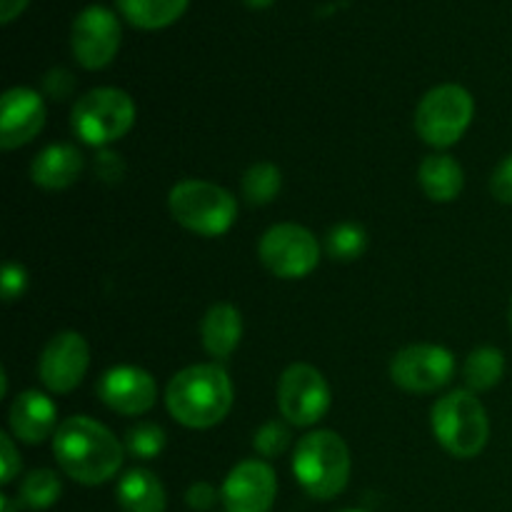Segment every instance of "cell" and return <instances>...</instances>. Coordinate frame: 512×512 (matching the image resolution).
<instances>
[{"label":"cell","instance_id":"cell-1","mask_svg":"<svg viewBox=\"0 0 512 512\" xmlns=\"http://www.w3.org/2000/svg\"><path fill=\"white\" fill-rule=\"evenodd\" d=\"M53 455L60 470L75 483L100 485L118 475L125 448L103 423L88 415H73L55 430Z\"/></svg>","mask_w":512,"mask_h":512},{"label":"cell","instance_id":"cell-2","mask_svg":"<svg viewBox=\"0 0 512 512\" xmlns=\"http://www.w3.org/2000/svg\"><path fill=\"white\" fill-rule=\"evenodd\" d=\"M165 405L185 428L208 430L223 423L233 408V383L220 365H190L168 383Z\"/></svg>","mask_w":512,"mask_h":512},{"label":"cell","instance_id":"cell-3","mask_svg":"<svg viewBox=\"0 0 512 512\" xmlns=\"http://www.w3.org/2000/svg\"><path fill=\"white\" fill-rule=\"evenodd\" d=\"M293 473L310 498H338L350 480L348 443L333 430H313L303 435L295 445Z\"/></svg>","mask_w":512,"mask_h":512},{"label":"cell","instance_id":"cell-4","mask_svg":"<svg viewBox=\"0 0 512 512\" xmlns=\"http://www.w3.org/2000/svg\"><path fill=\"white\" fill-rule=\"evenodd\" d=\"M430 423H433L435 440L453 458L470 460L483 453L488 445L490 420L485 405L473 390H453L435 400Z\"/></svg>","mask_w":512,"mask_h":512},{"label":"cell","instance_id":"cell-5","mask_svg":"<svg viewBox=\"0 0 512 512\" xmlns=\"http://www.w3.org/2000/svg\"><path fill=\"white\" fill-rule=\"evenodd\" d=\"M175 223L203 238H218L235 225L238 200L233 193L208 180H180L168 195Z\"/></svg>","mask_w":512,"mask_h":512},{"label":"cell","instance_id":"cell-6","mask_svg":"<svg viewBox=\"0 0 512 512\" xmlns=\"http://www.w3.org/2000/svg\"><path fill=\"white\" fill-rule=\"evenodd\" d=\"M135 123V103L120 88H93L80 95L70 113L73 133L93 148H105L123 138Z\"/></svg>","mask_w":512,"mask_h":512},{"label":"cell","instance_id":"cell-7","mask_svg":"<svg viewBox=\"0 0 512 512\" xmlns=\"http://www.w3.org/2000/svg\"><path fill=\"white\" fill-rule=\"evenodd\" d=\"M475 100L463 85L445 83L428 90L415 110V133L433 148H450L473 123Z\"/></svg>","mask_w":512,"mask_h":512},{"label":"cell","instance_id":"cell-8","mask_svg":"<svg viewBox=\"0 0 512 512\" xmlns=\"http://www.w3.org/2000/svg\"><path fill=\"white\" fill-rule=\"evenodd\" d=\"M258 258L275 278L300 280L318 268L320 243L303 225L280 223L265 230L258 245Z\"/></svg>","mask_w":512,"mask_h":512},{"label":"cell","instance_id":"cell-9","mask_svg":"<svg viewBox=\"0 0 512 512\" xmlns=\"http://www.w3.org/2000/svg\"><path fill=\"white\" fill-rule=\"evenodd\" d=\"M278 408L285 423L295 428H313L330 410V385L318 368L293 363L278 383Z\"/></svg>","mask_w":512,"mask_h":512},{"label":"cell","instance_id":"cell-10","mask_svg":"<svg viewBox=\"0 0 512 512\" xmlns=\"http://www.w3.org/2000/svg\"><path fill=\"white\" fill-rule=\"evenodd\" d=\"M455 375V358L448 348L433 343L408 345L395 353L390 378L405 393H435Z\"/></svg>","mask_w":512,"mask_h":512},{"label":"cell","instance_id":"cell-11","mask_svg":"<svg viewBox=\"0 0 512 512\" xmlns=\"http://www.w3.org/2000/svg\"><path fill=\"white\" fill-rule=\"evenodd\" d=\"M120 20L105 5H88L80 10L70 30L73 55L85 70H100L115 58L120 48Z\"/></svg>","mask_w":512,"mask_h":512},{"label":"cell","instance_id":"cell-12","mask_svg":"<svg viewBox=\"0 0 512 512\" xmlns=\"http://www.w3.org/2000/svg\"><path fill=\"white\" fill-rule=\"evenodd\" d=\"M90 365V348L85 338L73 330L53 335L40 353L38 373L45 388L55 395L73 393L83 383Z\"/></svg>","mask_w":512,"mask_h":512},{"label":"cell","instance_id":"cell-13","mask_svg":"<svg viewBox=\"0 0 512 512\" xmlns=\"http://www.w3.org/2000/svg\"><path fill=\"white\" fill-rule=\"evenodd\" d=\"M278 495V478L265 460H243L220 488L225 512H270Z\"/></svg>","mask_w":512,"mask_h":512},{"label":"cell","instance_id":"cell-14","mask_svg":"<svg viewBox=\"0 0 512 512\" xmlns=\"http://www.w3.org/2000/svg\"><path fill=\"white\" fill-rule=\"evenodd\" d=\"M98 395L113 413L143 415L158 400V385L153 375L138 365H115L100 378Z\"/></svg>","mask_w":512,"mask_h":512},{"label":"cell","instance_id":"cell-15","mask_svg":"<svg viewBox=\"0 0 512 512\" xmlns=\"http://www.w3.org/2000/svg\"><path fill=\"white\" fill-rule=\"evenodd\" d=\"M45 125V103L33 88H10L0 100V148L15 150L30 143Z\"/></svg>","mask_w":512,"mask_h":512},{"label":"cell","instance_id":"cell-16","mask_svg":"<svg viewBox=\"0 0 512 512\" xmlns=\"http://www.w3.org/2000/svg\"><path fill=\"white\" fill-rule=\"evenodd\" d=\"M10 430L20 443L38 445L58 430V408L38 390H25L10 405Z\"/></svg>","mask_w":512,"mask_h":512},{"label":"cell","instance_id":"cell-17","mask_svg":"<svg viewBox=\"0 0 512 512\" xmlns=\"http://www.w3.org/2000/svg\"><path fill=\"white\" fill-rule=\"evenodd\" d=\"M83 155L70 143H53L35 155L30 178L43 190H65L80 178Z\"/></svg>","mask_w":512,"mask_h":512},{"label":"cell","instance_id":"cell-18","mask_svg":"<svg viewBox=\"0 0 512 512\" xmlns=\"http://www.w3.org/2000/svg\"><path fill=\"white\" fill-rule=\"evenodd\" d=\"M243 338V315L235 305L215 303L200 320V340L208 355L225 360L235 353Z\"/></svg>","mask_w":512,"mask_h":512},{"label":"cell","instance_id":"cell-19","mask_svg":"<svg viewBox=\"0 0 512 512\" xmlns=\"http://www.w3.org/2000/svg\"><path fill=\"white\" fill-rule=\"evenodd\" d=\"M115 498L123 512H165L168 498L165 488L153 470L135 468L120 478Z\"/></svg>","mask_w":512,"mask_h":512},{"label":"cell","instance_id":"cell-20","mask_svg":"<svg viewBox=\"0 0 512 512\" xmlns=\"http://www.w3.org/2000/svg\"><path fill=\"white\" fill-rule=\"evenodd\" d=\"M418 183L433 203H453L465 185V173L453 155H428L418 168Z\"/></svg>","mask_w":512,"mask_h":512},{"label":"cell","instance_id":"cell-21","mask_svg":"<svg viewBox=\"0 0 512 512\" xmlns=\"http://www.w3.org/2000/svg\"><path fill=\"white\" fill-rule=\"evenodd\" d=\"M190 0H115L130 25L140 30H160L180 18Z\"/></svg>","mask_w":512,"mask_h":512},{"label":"cell","instance_id":"cell-22","mask_svg":"<svg viewBox=\"0 0 512 512\" xmlns=\"http://www.w3.org/2000/svg\"><path fill=\"white\" fill-rule=\"evenodd\" d=\"M503 375H505V355H503V350L493 348V345L475 348L473 353L465 358L463 378L473 393H485V390H493L495 385L503 380Z\"/></svg>","mask_w":512,"mask_h":512},{"label":"cell","instance_id":"cell-23","mask_svg":"<svg viewBox=\"0 0 512 512\" xmlns=\"http://www.w3.org/2000/svg\"><path fill=\"white\" fill-rule=\"evenodd\" d=\"M60 495H63V483H60L58 473L40 468L25 475V480L20 483L18 505L28 510H48L58 503Z\"/></svg>","mask_w":512,"mask_h":512},{"label":"cell","instance_id":"cell-24","mask_svg":"<svg viewBox=\"0 0 512 512\" xmlns=\"http://www.w3.org/2000/svg\"><path fill=\"white\" fill-rule=\"evenodd\" d=\"M283 185V173L278 165L260 160L253 163L243 175V195L250 205H268L273 203Z\"/></svg>","mask_w":512,"mask_h":512},{"label":"cell","instance_id":"cell-25","mask_svg":"<svg viewBox=\"0 0 512 512\" xmlns=\"http://www.w3.org/2000/svg\"><path fill=\"white\" fill-rule=\"evenodd\" d=\"M325 250L333 260L353 263V260L363 258V253L368 250V233L358 223H338L330 228L328 238H325Z\"/></svg>","mask_w":512,"mask_h":512},{"label":"cell","instance_id":"cell-26","mask_svg":"<svg viewBox=\"0 0 512 512\" xmlns=\"http://www.w3.org/2000/svg\"><path fill=\"white\" fill-rule=\"evenodd\" d=\"M125 448L133 458L153 460L165 448V430L155 423H138L125 435Z\"/></svg>","mask_w":512,"mask_h":512},{"label":"cell","instance_id":"cell-27","mask_svg":"<svg viewBox=\"0 0 512 512\" xmlns=\"http://www.w3.org/2000/svg\"><path fill=\"white\" fill-rule=\"evenodd\" d=\"M288 445H290V428L285 423H280V420H270V423H265L253 438L255 453L265 460H273L278 458V455H283L285 450H288Z\"/></svg>","mask_w":512,"mask_h":512},{"label":"cell","instance_id":"cell-28","mask_svg":"<svg viewBox=\"0 0 512 512\" xmlns=\"http://www.w3.org/2000/svg\"><path fill=\"white\" fill-rule=\"evenodd\" d=\"M0 288H3V300L5 303H13L28 288V273H25L23 265L18 263H5L3 265V278H0Z\"/></svg>","mask_w":512,"mask_h":512},{"label":"cell","instance_id":"cell-29","mask_svg":"<svg viewBox=\"0 0 512 512\" xmlns=\"http://www.w3.org/2000/svg\"><path fill=\"white\" fill-rule=\"evenodd\" d=\"M490 193H493V198L500 200V203L512 205V155H508V158L493 170Z\"/></svg>","mask_w":512,"mask_h":512},{"label":"cell","instance_id":"cell-30","mask_svg":"<svg viewBox=\"0 0 512 512\" xmlns=\"http://www.w3.org/2000/svg\"><path fill=\"white\" fill-rule=\"evenodd\" d=\"M43 88H45V93H48L53 100L68 98V95L73 93V88H75L73 73H70V70H65V68H53L48 75H45Z\"/></svg>","mask_w":512,"mask_h":512},{"label":"cell","instance_id":"cell-31","mask_svg":"<svg viewBox=\"0 0 512 512\" xmlns=\"http://www.w3.org/2000/svg\"><path fill=\"white\" fill-rule=\"evenodd\" d=\"M218 490L213 488L210 483H205V480H200V483H193L188 488V493H185V503H188L190 510H210L215 503H218Z\"/></svg>","mask_w":512,"mask_h":512},{"label":"cell","instance_id":"cell-32","mask_svg":"<svg viewBox=\"0 0 512 512\" xmlns=\"http://www.w3.org/2000/svg\"><path fill=\"white\" fill-rule=\"evenodd\" d=\"M0 460H3V478L0 480H3V485L13 483L15 475L20 473V455L8 433H0Z\"/></svg>","mask_w":512,"mask_h":512},{"label":"cell","instance_id":"cell-33","mask_svg":"<svg viewBox=\"0 0 512 512\" xmlns=\"http://www.w3.org/2000/svg\"><path fill=\"white\" fill-rule=\"evenodd\" d=\"M95 170H98V175L103 180H118L123 178V160H120L115 153L103 150V153L95 158Z\"/></svg>","mask_w":512,"mask_h":512},{"label":"cell","instance_id":"cell-34","mask_svg":"<svg viewBox=\"0 0 512 512\" xmlns=\"http://www.w3.org/2000/svg\"><path fill=\"white\" fill-rule=\"evenodd\" d=\"M30 0H0V23L8 25L10 20L18 18L25 8H28Z\"/></svg>","mask_w":512,"mask_h":512},{"label":"cell","instance_id":"cell-35","mask_svg":"<svg viewBox=\"0 0 512 512\" xmlns=\"http://www.w3.org/2000/svg\"><path fill=\"white\" fill-rule=\"evenodd\" d=\"M245 5H248V8H255V10H263V8H268V5H273L275 0H243Z\"/></svg>","mask_w":512,"mask_h":512},{"label":"cell","instance_id":"cell-36","mask_svg":"<svg viewBox=\"0 0 512 512\" xmlns=\"http://www.w3.org/2000/svg\"><path fill=\"white\" fill-rule=\"evenodd\" d=\"M0 510H3V512H15V503L8 498V495H0Z\"/></svg>","mask_w":512,"mask_h":512},{"label":"cell","instance_id":"cell-37","mask_svg":"<svg viewBox=\"0 0 512 512\" xmlns=\"http://www.w3.org/2000/svg\"><path fill=\"white\" fill-rule=\"evenodd\" d=\"M510 328H512V303H510Z\"/></svg>","mask_w":512,"mask_h":512},{"label":"cell","instance_id":"cell-38","mask_svg":"<svg viewBox=\"0 0 512 512\" xmlns=\"http://www.w3.org/2000/svg\"><path fill=\"white\" fill-rule=\"evenodd\" d=\"M340 512H363V510H340Z\"/></svg>","mask_w":512,"mask_h":512}]
</instances>
